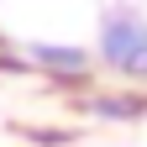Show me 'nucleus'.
Listing matches in <instances>:
<instances>
[{"label": "nucleus", "mask_w": 147, "mask_h": 147, "mask_svg": "<svg viewBox=\"0 0 147 147\" xmlns=\"http://www.w3.org/2000/svg\"><path fill=\"white\" fill-rule=\"evenodd\" d=\"M105 53L126 68H147V32L131 21V16H116L105 26Z\"/></svg>", "instance_id": "obj_1"}]
</instances>
